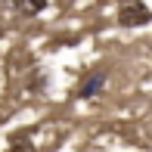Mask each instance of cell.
Here are the masks:
<instances>
[{
	"label": "cell",
	"instance_id": "obj_4",
	"mask_svg": "<svg viewBox=\"0 0 152 152\" xmlns=\"http://www.w3.org/2000/svg\"><path fill=\"white\" fill-rule=\"evenodd\" d=\"M12 152H34V146H31V143L25 146V143H22V137H16V140H12Z\"/></svg>",
	"mask_w": 152,
	"mask_h": 152
},
{
	"label": "cell",
	"instance_id": "obj_1",
	"mask_svg": "<svg viewBox=\"0 0 152 152\" xmlns=\"http://www.w3.org/2000/svg\"><path fill=\"white\" fill-rule=\"evenodd\" d=\"M152 19V10L143 0H124L118 6V25L121 28H140V25H146Z\"/></svg>",
	"mask_w": 152,
	"mask_h": 152
},
{
	"label": "cell",
	"instance_id": "obj_2",
	"mask_svg": "<svg viewBox=\"0 0 152 152\" xmlns=\"http://www.w3.org/2000/svg\"><path fill=\"white\" fill-rule=\"evenodd\" d=\"M102 87H106V75H102V72H93V75H87V78L75 87V96H81V99H93L96 93H102Z\"/></svg>",
	"mask_w": 152,
	"mask_h": 152
},
{
	"label": "cell",
	"instance_id": "obj_3",
	"mask_svg": "<svg viewBox=\"0 0 152 152\" xmlns=\"http://www.w3.org/2000/svg\"><path fill=\"white\" fill-rule=\"evenodd\" d=\"M12 3V10L19 12V16H25V19H34V16H40V12L47 10V0H10Z\"/></svg>",
	"mask_w": 152,
	"mask_h": 152
}]
</instances>
